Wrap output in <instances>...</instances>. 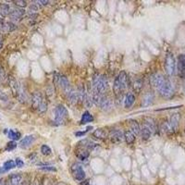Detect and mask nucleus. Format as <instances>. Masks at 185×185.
<instances>
[{
  "label": "nucleus",
  "instance_id": "nucleus-1",
  "mask_svg": "<svg viewBox=\"0 0 185 185\" xmlns=\"http://www.w3.org/2000/svg\"><path fill=\"white\" fill-rule=\"evenodd\" d=\"M151 82L163 98L170 99L173 96L175 89L172 83L163 74L158 72L153 74L151 77Z\"/></svg>",
  "mask_w": 185,
  "mask_h": 185
},
{
  "label": "nucleus",
  "instance_id": "nucleus-2",
  "mask_svg": "<svg viewBox=\"0 0 185 185\" xmlns=\"http://www.w3.org/2000/svg\"><path fill=\"white\" fill-rule=\"evenodd\" d=\"M128 86H129L128 75L125 71H120V74L116 77L113 85V91L117 98H120L121 96V95L127 89Z\"/></svg>",
  "mask_w": 185,
  "mask_h": 185
},
{
  "label": "nucleus",
  "instance_id": "nucleus-3",
  "mask_svg": "<svg viewBox=\"0 0 185 185\" xmlns=\"http://www.w3.org/2000/svg\"><path fill=\"white\" fill-rule=\"evenodd\" d=\"M68 118L67 108L63 105H58L55 108V121L57 124H62Z\"/></svg>",
  "mask_w": 185,
  "mask_h": 185
},
{
  "label": "nucleus",
  "instance_id": "nucleus-4",
  "mask_svg": "<svg viewBox=\"0 0 185 185\" xmlns=\"http://www.w3.org/2000/svg\"><path fill=\"white\" fill-rule=\"evenodd\" d=\"M165 69L166 72L169 76H173L175 73L176 69V61L171 53L168 54L166 56V60H165Z\"/></svg>",
  "mask_w": 185,
  "mask_h": 185
},
{
  "label": "nucleus",
  "instance_id": "nucleus-5",
  "mask_svg": "<svg viewBox=\"0 0 185 185\" xmlns=\"http://www.w3.org/2000/svg\"><path fill=\"white\" fill-rule=\"evenodd\" d=\"M96 105L102 109V110H105V111H109L112 107H113V102L111 100V98L107 97V95H103L100 96L99 100L97 101Z\"/></svg>",
  "mask_w": 185,
  "mask_h": 185
},
{
  "label": "nucleus",
  "instance_id": "nucleus-6",
  "mask_svg": "<svg viewBox=\"0 0 185 185\" xmlns=\"http://www.w3.org/2000/svg\"><path fill=\"white\" fill-rule=\"evenodd\" d=\"M71 173H72L73 178L78 182L83 181L86 177L82 167L81 165H78V164H75L71 167Z\"/></svg>",
  "mask_w": 185,
  "mask_h": 185
},
{
  "label": "nucleus",
  "instance_id": "nucleus-7",
  "mask_svg": "<svg viewBox=\"0 0 185 185\" xmlns=\"http://www.w3.org/2000/svg\"><path fill=\"white\" fill-rule=\"evenodd\" d=\"M44 97L43 95V94L39 91L37 92H34L33 95H32V107L36 110L39 109L40 106L42 105V103L44 101Z\"/></svg>",
  "mask_w": 185,
  "mask_h": 185
},
{
  "label": "nucleus",
  "instance_id": "nucleus-8",
  "mask_svg": "<svg viewBox=\"0 0 185 185\" xmlns=\"http://www.w3.org/2000/svg\"><path fill=\"white\" fill-rule=\"evenodd\" d=\"M109 138L113 143H121L124 139V133L119 129H112L109 132Z\"/></svg>",
  "mask_w": 185,
  "mask_h": 185
},
{
  "label": "nucleus",
  "instance_id": "nucleus-9",
  "mask_svg": "<svg viewBox=\"0 0 185 185\" xmlns=\"http://www.w3.org/2000/svg\"><path fill=\"white\" fill-rule=\"evenodd\" d=\"M55 81H57V82L59 84V86L61 87V89L65 92V94L69 90L70 85H69V82L68 80V78L64 75H57V79H55Z\"/></svg>",
  "mask_w": 185,
  "mask_h": 185
},
{
  "label": "nucleus",
  "instance_id": "nucleus-10",
  "mask_svg": "<svg viewBox=\"0 0 185 185\" xmlns=\"http://www.w3.org/2000/svg\"><path fill=\"white\" fill-rule=\"evenodd\" d=\"M177 69H178L179 76L181 78H185V55L183 54H181L178 56Z\"/></svg>",
  "mask_w": 185,
  "mask_h": 185
},
{
  "label": "nucleus",
  "instance_id": "nucleus-11",
  "mask_svg": "<svg viewBox=\"0 0 185 185\" xmlns=\"http://www.w3.org/2000/svg\"><path fill=\"white\" fill-rule=\"evenodd\" d=\"M66 95H67V98H68V101L69 103H71L72 105L76 104L78 101H79V95H78V89H75V88H72L70 87L69 90L66 93Z\"/></svg>",
  "mask_w": 185,
  "mask_h": 185
},
{
  "label": "nucleus",
  "instance_id": "nucleus-12",
  "mask_svg": "<svg viewBox=\"0 0 185 185\" xmlns=\"http://www.w3.org/2000/svg\"><path fill=\"white\" fill-rule=\"evenodd\" d=\"M17 96H18L19 100L21 103H27V101H28V95H27V92H26L24 86L22 84H20V83H19V86H18Z\"/></svg>",
  "mask_w": 185,
  "mask_h": 185
},
{
  "label": "nucleus",
  "instance_id": "nucleus-13",
  "mask_svg": "<svg viewBox=\"0 0 185 185\" xmlns=\"http://www.w3.org/2000/svg\"><path fill=\"white\" fill-rule=\"evenodd\" d=\"M35 138L33 135H27L25 136L19 143V146L22 148V149H26L27 147H29L30 145H32V144L34 142Z\"/></svg>",
  "mask_w": 185,
  "mask_h": 185
},
{
  "label": "nucleus",
  "instance_id": "nucleus-14",
  "mask_svg": "<svg viewBox=\"0 0 185 185\" xmlns=\"http://www.w3.org/2000/svg\"><path fill=\"white\" fill-rule=\"evenodd\" d=\"M135 102V95L132 93H128L125 96L124 100V106L126 108H131Z\"/></svg>",
  "mask_w": 185,
  "mask_h": 185
},
{
  "label": "nucleus",
  "instance_id": "nucleus-15",
  "mask_svg": "<svg viewBox=\"0 0 185 185\" xmlns=\"http://www.w3.org/2000/svg\"><path fill=\"white\" fill-rule=\"evenodd\" d=\"M24 14V11L20 8H16L13 9L10 13H9V17L12 20H19L22 16Z\"/></svg>",
  "mask_w": 185,
  "mask_h": 185
},
{
  "label": "nucleus",
  "instance_id": "nucleus-16",
  "mask_svg": "<svg viewBox=\"0 0 185 185\" xmlns=\"http://www.w3.org/2000/svg\"><path fill=\"white\" fill-rule=\"evenodd\" d=\"M154 98H155V96H154V94H153L152 92L146 93V94L145 95L144 98H143V102H142L143 107H148V106H150V105L153 103Z\"/></svg>",
  "mask_w": 185,
  "mask_h": 185
},
{
  "label": "nucleus",
  "instance_id": "nucleus-17",
  "mask_svg": "<svg viewBox=\"0 0 185 185\" xmlns=\"http://www.w3.org/2000/svg\"><path fill=\"white\" fill-rule=\"evenodd\" d=\"M22 184V176L20 174H12L9 176V185Z\"/></svg>",
  "mask_w": 185,
  "mask_h": 185
},
{
  "label": "nucleus",
  "instance_id": "nucleus-18",
  "mask_svg": "<svg viewBox=\"0 0 185 185\" xmlns=\"http://www.w3.org/2000/svg\"><path fill=\"white\" fill-rule=\"evenodd\" d=\"M130 127H131V131L136 135H139L140 134V132H141V128H140V125H139V122L135 120H130Z\"/></svg>",
  "mask_w": 185,
  "mask_h": 185
},
{
  "label": "nucleus",
  "instance_id": "nucleus-19",
  "mask_svg": "<svg viewBox=\"0 0 185 185\" xmlns=\"http://www.w3.org/2000/svg\"><path fill=\"white\" fill-rule=\"evenodd\" d=\"M124 139L128 144H132L135 141V134L131 130H127L124 132Z\"/></svg>",
  "mask_w": 185,
  "mask_h": 185
},
{
  "label": "nucleus",
  "instance_id": "nucleus-20",
  "mask_svg": "<svg viewBox=\"0 0 185 185\" xmlns=\"http://www.w3.org/2000/svg\"><path fill=\"white\" fill-rule=\"evenodd\" d=\"M93 134L95 137H96L97 139H100V140H105L107 136V133L104 129H97L93 132Z\"/></svg>",
  "mask_w": 185,
  "mask_h": 185
},
{
  "label": "nucleus",
  "instance_id": "nucleus-21",
  "mask_svg": "<svg viewBox=\"0 0 185 185\" xmlns=\"http://www.w3.org/2000/svg\"><path fill=\"white\" fill-rule=\"evenodd\" d=\"M151 133H152V132H151L147 127H145V126H144V128L141 129V132H140V134H141L142 139H143L144 141H147V140L150 138Z\"/></svg>",
  "mask_w": 185,
  "mask_h": 185
},
{
  "label": "nucleus",
  "instance_id": "nucleus-22",
  "mask_svg": "<svg viewBox=\"0 0 185 185\" xmlns=\"http://www.w3.org/2000/svg\"><path fill=\"white\" fill-rule=\"evenodd\" d=\"M94 120V117L88 112V111H85L82 116V120H81V123L82 124H86V123H89L91 121Z\"/></svg>",
  "mask_w": 185,
  "mask_h": 185
},
{
  "label": "nucleus",
  "instance_id": "nucleus-23",
  "mask_svg": "<svg viewBox=\"0 0 185 185\" xmlns=\"http://www.w3.org/2000/svg\"><path fill=\"white\" fill-rule=\"evenodd\" d=\"M144 126L147 127L151 132H155L156 125H155L154 120H153L151 118H145V119L144 120Z\"/></svg>",
  "mask_w": 185,
  "mask_h": 185
},
{
  "label": "nucleus",
  "instance_id": "nucleus-24",
  "mask_svg": "<svg viewBox=\"0 0 185 185\" xmlns=\"http://www.w3.org/2000/svg\"><path fill=\"white\" fill-rule=\"evenodd\" d=\"M179 120H180V115L179 114H175L171 117L170 119V127L172 129V130H175L178 126V123H179Z\"/></svg>",
  "mask_w": 185,
  "mask_h": 185
},
{
  "label": "nucleus",
  "instance_id": "nucleus-25",
  "mask_svg": "<svg viewBox=\"0 0 185 185\" xmlns=\"http://www.w3.org/2000/svg\"><path fill=\"white\" fill-rule=\"evenodd\" d=\"M8 138L11 141H18L20 138V133L19 132H15L13 130H10L8 132Z\"/></svg>",
  "mask_w": 185,
  "mask_h": 185
},
{
  "label": "nucleus",
  "instance_id": "nucleus-26",
  "mask_svg": "<svg viewBox=\"0 0 185 185\" xmlns=\"http://www.w3.org/2000/svg\"><path fill=\"white\" fill-rule=\"evenodd\" d=\"M15 167H16V162L13 161V160H7L3 165V169L5 170V171H7L11 169H14Z\"/></svg>",
  "mask_w": 185,
  "mask_h": 185
},
{
  "label": "nucleus",
  "instance_id": "nucleus-27",
  "mask_svg": "<svg viewBox=\"0 0 185 185\" xmlns=\"http://www.w3.org/2000/svg\"><path fill=\"white\" fill-rule=\"evenodd\" d=\"M10 11V8H9V6L6 5V4H0V15L2 16H6L7 15Z\"/></svg>",
  "mask_w": 185,
  "mask_h": 185
},
{
  "label": "nucleus",
  "instance_id": "nucleus-28",
  "mask_svg": "<svg viewBox=\"0 0 185 185\" xmlns=\"http://www.w3.org/2000/svg\"><path fill=\"white\" fill-rule=\"evenodd\" d=\"M142 88H143V82H142V80L135 81L134 84H133V90H134V92L137 93V94H139L140 91L142 90Z\"/></svg>",
  "mask_w": 185,
  "mask_h": 185
},
{
  "label": "nucleus",
  "instance_id": "nucleus-29",
  "mask_svg": "<svg viewBox=\"0 0 185 185\" xmlns=\"http://www.w3.org/2000/svg\"><path fill=\"white\" fill-rule=\"evenodd\" d=\"M41 153H42L44 156H48V155H50V154L52 153V151H51V148H50L48 145H43L41 146Z\"/></svg>",
  "mask_w": 185,
  "mask_h": 185
},
{
  "label": "nucleus",
  "instance_id": "nucleus-30",
  "mask_svg": "<svg viewBox=\"0 0 185 185\" xmlns=\"http://www.w3.org/2000/svg\"><path fill=\"white\" fill-rule=\"evenodd\" d=\"M16 147H17L16 142H15V141H10V142L7 143V145H6V151H12V150H14Z\"/></svg>",
  "mask_w": 185,
  "mask_h": 185
},
{
  "label": "nucleus",
  "instance_id": "nucleus-31",
  "mask_svg": "<svg viewBox=\"0 0 185 185\" xmlns=\"http://www.w3.org/2000/svg\"><path fill=\"white\" fill-rule=\"evenodd\" d=\"M41 170H44V171H52V172H56V171H57V169H56V168L50 167V166H49V167H48V166H46V167H42Z\"/></svg>",
  "mask_w": 185,
  "mask_h": 185
},
{
  "label": "nucleus",
  "instance_id": "nucleus-32",
  "mask_svg": "<svg viewBox=\"0 0 185 185\" xmlns=\"http://www.w3.org/2000/svg\"><path fill=\"white\" fill-rule=\"evenodd\" d=\"M15 3V5L16 6H18V8L19 7H25L26 6V2H24V1H16V2H14Z\"/></svg>",
  "mask_w": 185,
  "mask_h": 185
},
{
  "label": "nucleus",
  "instance_id": "nucleus-33",
  "mask_svg": "<svg viewBox=\"0 0 185 185\" xmlns=\"http://www.w3.org/2000/svg\"><path fill=\"white\" fill-rule=\"evenodd\" d=\"M15 162H16V166L19 167V168H21V167L24 166V162H23L20 158H17Z\"/></svg>",
  "mask_w": 185,
  "mask_h": 185
},
{
  "label": "nucleus",
  "instance_id": "nucleus-34",
  "mask_svg": "<svg viewBox=\"0 0 185 185\" xmlns=\"http://www.w3.org/2000/svg\"><path fill=\"white\" fill-rule=\"evenodd\" d=\"M0 99H1L2 101H6V100H7V97H6V95H4L2 92H0Z\"/></svg>",
  "mask_w": 185,
  "mask_h": 185
},
{
  "label": "nucleus",
  "instance_id": "nucleus-35",
  "mask_svg": "<svg viewBox=\"0 0 185 185\" xmlns=\"http://www.w3.org/2000/svg\"><path fill=\"white\" fill-rule=\"evenodd\" d=\"M86 132H87V131H83V132H75V135H76V136H82V135H84Z\"/></svg>",
  "mask_w": 185,
  "mask_h": 185
},
{
  "label": "nucleus",
  "instance_id": "nucleus-36",
  "mask_svg": "<svg viewBox=\"0 0 185 185\" xmlns=\"http://www.w3.org/2000/svg\"><path fill=\"white\" fill-rule=\"evenodd\" d=\"M38 7H39V6H37L35 4H33V5H31V6H30V9H31V10H33V11L37 10V9H38Z\"/></svg>",
  "mask_w": 185,
  "mask_h": 185
},
{
  "label": "nucleus",
  "instance_id": "nucleus-37",
  "mask_svg": "<svg viewBox=\"0 0 185 185\" xmlns=\"http://www.w3.org/2000/svg\"><path fill=\"white\" fill-rule=\"evenodd\" d=\"M37 3H38V4H40V5L45 6V5H47V4L49 3V1H44V0H41V1H38Z\"/></svg>",
  "mask_w": 185,
  "mask_h": 185
},
{
  "label": "nucleus",
  "instance_id": "nucleus-38",
  "mask_svg": "<svg viewBox=\"0 0 185 185\" xmlns=\"http://www.w3.org/2000/svg\"><path fill=\"white\" fill-rule=\"evenodd\" d=\"M3 75H4V71H3V69H2L0 68V80L2 79Z\"/></svg>",
  "mask_w": 185,
  "mask_h": 185
},
{
  "label": "nucleus",
  "instance_id": "nucleus-39",
  "mask_svg": "<svg viewBox=\"0 0 185 185\" xmlns=\"http://www.w3.org/2000/svg\"><path fill=\"white\" fill-rule=\"evenodd\" d=\"M1 46H2V42L0 41V48H1Z\"/></svg>",
  "mask_w": 185,
  "mask_h": 185
},
{
  "label": "nucleus",
  "instance_id": "nucleus-40",
  "mask_svg": "<svg viewBox=\"0 0 185 185\" xmlns=\"http://www.w3.org/2000/svg\"><path fill=\"white\" fill-rule=\"evenodd\" d=\"M21 185H26V183H22V184Z\"/></svg>",
  "mask_w": 185,
  "mask_h": 185
}]
</instances>
